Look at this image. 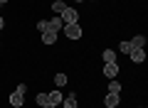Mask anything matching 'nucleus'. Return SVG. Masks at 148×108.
<instances>
[{
  "mask_svg": "<svg viewBox=\"0 0 148 108\" xmlns=\"http://www.w3.org/2000/svg\"><path fill=\"white\" fill-rule=\"evenodd\" d=\"M59 17H62V25H74V22L79 20V12L74 10V7H64V12Z\"/></svg>",
  "mask_w": 148,
  "mask_h": 108,
  "instance_id": "nucleus-1",
  "label": "nucleus"
},
{
  "mask_svg": "<svg viewBox=\"0 0 148 108\" xmlns=\"http://www.w3.org/2000/svg\"><path fill=\"white\" fill-rule=\"evenodd\" d=\"M64 35L69 37V39H79L84 32H82V27H79V22H74V25H64Z\"/></svg>",
  "mask_w": 148,
  "mask_h": 108,
  "instance_id": "nucleus-2",
  "label": "nucleus"
},
{
  "mask_svg": "<svg viewBox=\"0 0 148 108\" xmlns=\"http://www.w3.org/2000/svg\"><path fill=\"white\" fill-rule=\"evenodd\" d=\"M62 17H59V15H54L52 17V20H47V32H57V35H59V30H62Z\"/></svg>",
  "mask_w": 148,
  "mask_h": 108,
  "instance_id": "nucleus-3",
  "label": "nucleus"
},
{
  "mask_svg": "<svg viewBox=\"0 0 148 108\" xmlns=\"http://www.w3.org/2000/svg\"><path fill=\"white\" fill-rule=\"evenodd\" d=\"M116 74H119V64H116V62L104 64V76H106V79H116Z\"/></svg>",
  "mask_w": 148,
  "mask_h": 108,
  "instance_id": "nucleus-4",
  "label": "nucleus"
},
{
  "mask_svg": "<svg viewBox=\"0 0 148 108\" xmlns=\"http://www.w3.org/2000/svg\"><path fill=\"white\" fill-rule=\"evenodd\" d=\"M104 106H106V108H116V106H119V93H106Z\"/></svg>",
  "mask_w": 148,
  "mask_h": 108,
  "instance_id": "nucleus-5",
  "label": "nucleus"
},
{
  "mask_svg": "<svg viewBox=\"0 0 148 108\" xmlns=\"http://www.w3.org/2000/svg\"><path fill=\"white\" fill-rule=\"evenodd\" d=\"M62 98H64V93L59 91V88L49 91V103H52V106H59V103H62Z\"/></svg>",
  "mask_w": 148,
  "mask_h": 108,
  "instance_id": "nucleus-6",
  "label": "nucleus"
},
{
  "mask_svg": "<svg viewBox=\"0 0 148 108\" xmlns=\"http://www.w3.org/2000/svg\"><path fill=\"white\" fill-rule=\"evenodd\" d=\"M22 103H25V96L15 91V93H12V96H10V106H12V108H20Z\"/></svg>",
  "mask_w": 148,
  "mask_h": 108,
  "instance_id": "nucleus-7",
  "label": "nucleus"
},
{
  "mask_svg": "<svg viewBox=\"0 0 148 108\" xmlns=\"http://www.w3.org/2000/svg\"><path fill=\"white\" fill-rule=\"evenodd\" d=\"M62 106L64 108H77V93H69L67 98H62Z\"/></svg>",
  "mask_w": 148,
  "mask_h": 108,
  "instance_id": "nucleus-8",
  "label": "nucleus"
},
{
  "mask_svg": "<svg viewBox=\"0 0 148 108\" xmlns=\"http://www.w3.org/2000/svg\"><path fill=\"white\" fill-rule=\"evenodd\" d=\"M131 47H133V49H143V47H146V37H143V35H136V37L131 39Z\"/></svg>",
  "mask_w": 148,
  "mask_h": 108,
  "instance_id": "nucleus-9",
  "label": "nucleus"
},
{
  "mask_svg": "<svg viewBox=\"0 0 148 108\" xmlns=\"http://www.w3.org/2000/svg\"><path fill=\"white\" fill-rule=\"evenodd\" d=\"M131 59L136 64H141L143 59H146V52H143V49H131Z\"/></svg>",
  "mask_w": 148,
  "mask_h": 108,
  "instance_id": "nucleus-10",
  "label": "nucleus"
},
{
  "mask_svg": "<svg viewBox=\"0 0 148 108\" xmlns=\"http://www.w3.org/2000/svg\"><path fill=\"white\" fill-rule=\"evenodd\" d=\"M42 42L45 44H54L57 42V32H42Z\"/></svg>",
  "mask_w": 148,
  "mask_h": 108,
  "instance_id": "nucleus-11",
  "label": "nucleus"
},
{
  "mask_svg": "<svg viewBox=\"0 0 148 108\" xmlns=\"http://www.w3.org/2000/svg\"><path fill=\"white\" fill-rule=\"evenodd\" d=\"M111 62H116V52L114 49H104V64H111Z\"/></svg>",
  "mask_w": 148,
  "mask_h": 108,
  "instance_id": "nucleus-12",
  "label": "nucleus"
},
{
  "mask_svg": "<svg viewBox=\"0 0 148 108\" xmlns=\"http://www.w3.org/2000/svg\"><path fill=\"white\" fill-rule=\"evenodd\" d=\"M64 7H67V5H64L62 0H54V3H52V10L57 12V15H62V12H64Z\"/></svg>",
  "mask_w": 148,
  "mask_h": 108,
  "instance_id": "nucleus-13",
  "label": "nucleus"
},
{
  "mask_svg": "<svg viewBox=\"0 0 148 108\" xmlns=\"http://www.w3.org/2000/svg\"><path fill=\"white\" fill-rule=\"evenodd\" d=\"M121 91V84L116 81V79H111V84H109V93H119Z\"/></svg>",
  "mask_w": 148,
  "mask_h": 108,
  "instance_id": "nucleus-14",
  "label": "nucleus"
},
{
  "mask_svg": "<svg viewBox=\"0 0 148 108\" xmlns=\"http://www.w3.org/2000/svg\"><path fill=\"white\" fill-rule=\"evenodd\" d=\"M49 103V93H37V106H45Z\"/></svg>",
  "mask_w": 148,
  "mask_h": 108,
  "instance_id": "nucleus-15",
  "label": "nucleus"
},
{
  "mask_svg": "<svg viewBox=\"0 0 148 108\" xmlns=\"http://www.w3.org/2000/svg\"><path fill=\"white\" fill-rule=\"evenodd\" d=\"M54 84H57V86L62 88L64 84H67V74H57V76H54Z\"/></svg>",
  "mask_w": 148,
  "mask_h": 108,
  "instance_id": "nucleus-16",
  "label": "nucleus"
},
{
  "mask_svg": "<svg viewBox=\"0 0 148 108\" xmlns=\"http://www.w3.org/2000/svg\"><path fill=\"white\" fill-rule=\"evenodd\" d=\"M131 49H133V47H131V42H126V39H123V42H121V52H123V54H131Z\"/></svg>",
  "mask_w": 148,
  "mask_h": 108,
  "instance_id": "nucleus-17",
  "label": "nucleus"
},
{
  "mask_svg": "<svg viewBox=\"0 0 148 108\" xmlns=\"http://www.w3.org/2000/svg\"><path fill=\"white\" fill-rule=\"evenodd\" d=\"M37 30H40V32H47V20H42V22H37Z\"/></svg>",
  "mask_w": 148,
  "mask_h": 108,
  "instance_id": "nucleus-18",
  "label": "nucleus"
},
{
  "mask_svg": "<svg viewBox=\"0 0 148 108\" xmlns=\"http://www.w3.org/2000/svg\"><path fill=\"white\" fill-rule=\"evenodd\" d=\"M42 108H57V106H52V103H45V106Z\"/></svg>",
  "mask_w": 148,
  "mask_h": 108,
  "instance_id": "nucleus-19",
  "label": "nucleus"
},
{
  "mask_svg": "<svg viewBox=\"0 0 148 108\" xmlns=\"http://www.w3.org/2000/svg\"><path fill=\"white\" fill-rule=\"evenodd\" d=\"M3 25H5V20H3V17H0V30H3Z\"/></svg>",
  "mask_w": 148,
  "mask_h": 108,
  "instance_id": "nucleus-20",
  "label": "nucleus"
},
{
  "mask_svg": "<svg viewBox=\"0 0 148 108\" xmlns=\"http://www.w3.org/2000/svg\"><path fill=\"white\" fill-rule=\"evenodd\" d=\"M5 3H8V0H0V5H5Z\"/></svg>",
  "mask_w": 148,
  "mask_h": 108,
  "instance_id": "nucleus-21",
  "label": "nucleus"
},
{
  "mask_svg": "<svg viewBox=\"0 0 148 108\" xmlns=\"http://www.w3.org/2000/svg\"><path fill=\"white\" fill-rule=\"evenodd\" d=\"M74 3H82V0H74Z\"/></svg>",
  "mask_w": 148,
  "mask_h": 108,
  "instance_id": "nucleus-22",
  "label": "nucleus"
}]
</instances>
